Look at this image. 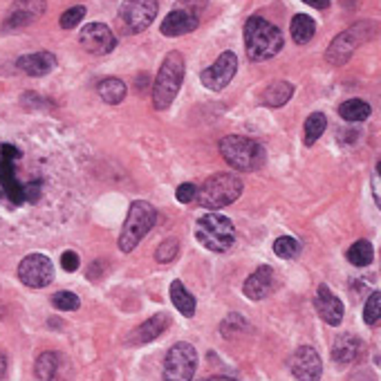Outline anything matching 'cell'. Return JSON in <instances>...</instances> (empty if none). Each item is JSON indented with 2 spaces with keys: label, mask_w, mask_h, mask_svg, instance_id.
<instances>
[{
  "label": "cell",
  "mask_w": 381,
  "mask_h": 381,
  "mask_svg": "<svg viewBox=\"0 0 381 381\" xmlns=\"http://www.w3.org/2000/svg\"><path fill=\"white\" fill-rule=\"evenodd\" d=\"M197 25H200V16L190 14L186 10H173L162 23V34L171 36V38L184 36V34H190L193 29H197Z\"/></svg>",
  "instance_id": "e0dca14e"
},
{
  "label": "cell",
  "mask_w": 381,
  "mask_h": 381,
  "mask_svg": "<svg viewBox=\"0 0 381 381\" xmlns=\"http://www.w3.org/2000/svg\"><path fill=\"white\" fill-rule=\"evenodd\" d=\"M274 254L278 258H285V260H292L296 258L298 254H301V245H298V240L292 236H283L278 238L274 243Z\"/></svg>",
  "instance_id": "f546056e"
},
{
  "label": "cell",
  "mask_w": 381,
  "mask_h": 381,
  "mask_svg": "<svg viewBox=\"0 0 381 381\" xmlns=\"http://www.w3.org/2000/svg\"><path fill=\"white\" fill-rule=\"evenodd\" d=\"M182 81H184V56L180 52H171L164 59L160 72H157L153 86V106L155 110H167L177 97Z\"/></svg>",
  "instance_id": "3957f363"
},
{
  "label": "cell",
  "mask_w": 381,
  "mask_h": 381,
  "mask_svg": "<svg viewBox=\"0 0 381 381\" xmlns=\"http://www.w3.org/2000/svg\"><path fill=\"white\" fill-rule=\"evenodd\" d=\"M368 27H372L370 23H359L347 32H343V34H339L332 40V45H330L325 59L332 65H343L354 54V49L363 43V40H368L372 34H375V29H368Z\"/></svg>",
  "instance_id": "9c48e42d"
},
{
  "label": "cell",
  "mask_w": 381,
  "mask_h": 381,
  "mask_svg": "<svg viewBox=\"0 0 381 381\" xmlns=\"http://www.w3.org/2000/svg\"><path fill=\"white\" fill-rule=\"evenodd\" d=\"M206 7V0H177V7L175 10H186L190 14L200 16V12Z\"/></svg>",
  "instance_id": "d590c367"
},
{
  "label": "cell",
  "mask_w": 381,
  "mask_h": 381,
  "mask_svg": "<svg viewBox=\"0 0 381 381\" xmlns=\"http://www.w3.org/2000/svg\"><path fill=\"white\" fill-rule=\"evenodd\" d=\"M317 312L321 314V319L328 323V325H341L343 321V303L341 298H336L332 294V289L328 285H321L319 292H317Z\"/></svg>",
  "instance_id": "2e32d148"
},
{
  "label": "cell",
  "mask_w": 381,
  "mask_h": 381,
  "mask_svg": "<svg viewBox=\"0 0 381 381\" xmlns=\"http://www.w3.org/2000/svg\"><path fill=\"white\" fill-rule=\"evenodd\" d=\"M157 10H160L157 0H123L119 16L130 34H139L153 25L157 19Z\"/></svg>",
  "instance_id": "30bf717a"
},
{
  "label": "cell",
  "mask_w": 381,
  "mask_h": 381,
  "mask_svg": "<svg viewBox=\"0 0 381 381\" xmlns=\"http://www.w3.org/2000/svg\"><path fill=\"white\" fill-rule=\"evenodd\" d=\"M372 195H375V202L381 209V155L375 164V173H372Z\"/></svg>",
  "instance_id": "e575fe53"
},
{
  "label": "cell",
  "mask_w": 381,
  "mask_h": 381,
  "mask_svg": "<svg viewBox=\"0 0 381 381\" xmlns=\"http://www.w3.org/2000/svg\"><path fill=\"white\" fill-rule=\"evenodd\" d=\"M79 43L81 47L90 54H110L114 47H117V38H114L112 29L103 23H90L81 29L79 34Z\"/></svg>",
  "instance_id": "4fadbf2b"
},
{
  "label": "cell",
  "mask_w": 381,
  "mask_h": 381,
  "mask_svg": "<svg viewBox=\"0 0 381 381\" xmlns=\"http://www.w3.org/2000/svg\"><path fill=\"white\" fill-rule=\"evenodd\" d=\"M171 325V317L169 314H155L148 321H144L142 325L135 328L128 336V343L130 345H144L148 341H155L157 336H160L164 330Z\"/></svg>",
  "instance_id": "ac0fdd59"
},
{
  "label": "cell",
  "mask_w": 381,
  "mask_h": 381,
  "mask_svg": "<svg viewBox=\"0 0 381 381\" xmlns=\"http://www.w3.org/2000/svg\"><path fill=\"white\" fill-rule=\"evenodd\" d=\"M328 126V119H325V114L323 112H312L308 121H305V144L312 146V144H317V139L323 135V130H325Z\"/></svg>",
  "instance_id": "f1b7e54d"
},
{
  "label": "cell",
  "mask_w": 381,
  "mask_h": 381,
  "mask_svg": "<svg viewBox=\"0 0 381 381\" xmlns=\"http://www.w3.org/2000/svg\"><path fill=\"white\" fill-rule=\"evenodd\" d=\"M363 321L368 325H377L381 321V292L370 294V298L366 301V308H363Z\"/></svg>",
  "instance_id": "1f68e13d"
},
{
  "label": "cell",
  "mask_w": 381,
  "mask_h": 381,
  "mask_svg": "<svg viewBox=\"0 0 381 381\" xmlns=\"http://www.w3.org/2000/svg\"><path fill=\"white\" fill-rule=\"evenodd\" d=\"M292 95H294L292 84H287V81H274V84L262 93V103L269 108H280L292 99Z\"/></svg>",
  "instance_id": "7402d4cb"
},
{
  "label": "cell",
  "mask_w": 381,
  "mask_h": 381,
  "mask_svg": "<svg viewBox=\"0 0 381 381\" xmlns=\"http://www.w3.org/2000/svg\"><path fill=\"white\" fill-rule=\"evenodd\" d=\"M303 3L314 7V10H328L330 7V0H303Z\"/></svg>",
  "instance_id": "f35d334b"
},
{
  "label": "cell",
  "mask_w": 381,
  "mask_h": 381,
  "mask_svg": "<svg viewBox=\"0 0 381 381\" xmlns=\"http://www.w3.org/2000/svg\"><path fill=\"white\" fill-rule=\"evenodd\" d=\"M245 47L249 61L274 59L283 47V34L269 21L260 19V16H251L245 23Z\"/></svg>",
  "instance_id": "7a4b0ae2"
},
{
  "label": "cell",
  "mask_w": 381,
  "mask_h": 381,
  "mask_svg": "<svg viewBox=\"0 0 381 381\" xmlns=\"http://www.w3.org/2000/svg\"><path fill=\"white\" fill-rule=\"evenodd\" d=\"M375 258V249L368 240H357L350 249H347V260H350L354 267H366Z\"/></svg>",
  "instance_id": "83f0119b"
},
{
  "label": "cell",
  "mask_w": 381,
  "mask_h": 381,
  "mask_svg": "<svg viewBox=\"0 0 381 381\" xmlns=\"http://www.w3.org/2000/svg\"><path fill=\"white\" fill-rule=\"evenodd\" d=\"M171 301L177 308V312L184 314V317H193V314H195V298H193V294H190L184 285L180 283V280H173V285H171Z\"/></svg>",
  "instance_id": "603a6c76"
},
{
  "label": "cell",
  "mask_w": 381,
  "mask_h": 381,
  "mask_svg": "<svg viewBox=\"0 0 381 381\" xmlns=\"http://www.w3.org/2000/svg\"><path fill=\"white\" fill-rule=\"evenodd\" d=\"M245 296L251 298V301H262L271 289H274V269L262 265L254 271V274L245 280Z\"/></svg>",
  "instance_id": "d6986e66"
},
{
  "label": "cell",
  "mask_w": 381,
  "mask_h": 381,
  "mask_svg": "<svg viewBox=\"0 0 381 381\" xmlns=\"http://www.w3.org/2000/svg\"><path fill=\"white\" fill-rule=\"evenodd\" d=\"M195 238L202 247L215 254H225L236 245V227L227 215L206 213L197 220Z\"/></svg>",
  "instance_id": "277c9868"
},
{
  "label": "cell",
  "mask_w": 381,
  "mask_h": 381,
  "mask_svg": "<svg viewBox=\"0 0 381 381\" xmlns=\"http://www.w3.org/2000/svg\"><path fill=\"white\" fill-rule=\"evenodd\" d=\"M23 153L12 144H0V206L19 209L23 204H36L43 193V182H25L19 175V162Z\"/></svg>",
  "instance_id": "6da1fadb"
},
{
  "label": "cell",
  "mask_w": 381,
  "mask_h": 381,
  "mask_svg": "<svg viewBox=\"0 0 381 381\" xmlns=\"http://www.w3.org/2000/svg\"><path fill=\"white\" fill-rule=\"evenodd\" d=\"M209 381H236V379H231V377H211Z\"/></svg>",
  "instance_id": "60d3db41"
},
{
  "label": "cell",
  "mask_w": 381,
  "mask_h": 381,
  "mask_svg": "<svg viewBox=\"0 0 381 381\" xmlns=\"http://www.w3.org/2000/svg\"><path fill=\"white\" fill-rule=\"evenodd\" d=\"M56 368H59V354L56 352H43L40 357L36 359V366H34V372H36V379L38 381H52L54 375H56Z\"/></svg>",
  "instance_id": "4316f807"
},
{
  "label": "cell",
  "mask_w": 381,
  "mask_h": 381,
  "mask_svg": "<svg viewBox=\"0 0 381 381\" xmlns=\"http://www.w3.org/2000/svg\"><path fill=\"white\" fill-rule=\"evenodd\" d=\"M314 32H317V23H314L310 16L298 14L292 19V38L298 45L310 43V40L314 38Z\"/></svg>",
  "instance_id": "d4e9b609"
},
{
  "label": "cell",
  "mask_w": 381,
  "mask_h": 381,
  "mask_svg": "<svg viewBox=\"0 0 381 381\" xmlns=\"http://www.w3.org/2000/svg\"><path fill=\"white\" fill-rule=\"evenodd\" d=\"M52 305L61 312H74V310H79L81 301H79V296L72 292H56L52 296Z\"/></svg>",
  "instance_id": "d6a6232c"
},
{
  "label": "cell",
  "mask_w": 381,
  "mask_h": 381,
  "mask_svg": "<svg viewBox=\"0 0 381 381\" xmlns=\"http://www.w3.org/2000/svg\"><path fill=\"white\" fill-rule=\"evenodd\" d=\"M220 153L236 171H256L265 164V148L249 137L227 135L220 142Z\"/></svg>",
  "instance_id": "8992f818"
},
{
  "label": "cell",
  "mask_w": 381,
  "mask_h": 381,
  "mask_svg": "<svg viewBox=\"0 0 381 381\" xmlns=\"http://www.w3.org/2000/svg\"><path fill=\"white\" fill-rule=\"evenodd\" d=\"M5 375H7V357L0 352V381L5 379Z\"/></svg>",
  "instance_id": "ab89813d"
},
{
  "label": "cell",
  "mask_w": 381,
  "mask_h": 381,
  "mask_svg": "<svg viewBox=\"0 0 381 381\" xmlns=\"http://www.w3.org/2000/svg\"><path fill=\"white\" fill-rule=\"evenodd\" d=\"M61 267L65 271H77L79 269V256L74 254V251H65L61 256Z\"/></svg>",
  "instance_id": "74e56055"
},
{
  "label": "cell",
  "mask_w": 381,
  "mask_h": 381,
  "mask_svg": "<svg viewBox=\"0 0 381 381\" xmlns=\"http://www.w3.org/2000/svg\"><path fill=\"white\" fill-rule=\"evenodd\" d=\"M84 16H86V7H81V5L70 7V10L63 12V16H61V27L63 29H74L81 21H84Z\"/></svg>",
  "instance_id": "836d02e7"
},
{
  "label": "cell",
  "mask_w": 381,
  "mask_h": 381,
  "mask_svg": "<svg viewBox=\"0 0 381 381\" xmlns=\"http://www.w3.org/2000/svg\"><path fill=\"white\" fill-rule=\"evenodd\" d=\"M19 278L27 287H47L54 280V265L43 254H29L19 265Z\"/></svg>",
  "instance_id": "8fae6325"
},
{
  "label": "cell",
  "mask_w": 381,
  "mask_h": 381,
  "mask_svg": "<svg viewBox=\"0 0 381 381\" xmlns=\"http://www.w3.org/2000/svg\"><path fill=\"white\" fill-rule=\"evenodd\" d=\"M45 0H16L3 23V29H21L38 21L45 14Z\"/></svg>",
  "instance_id": "9a60e30c"
},
{
  "label": "cell",
  "mask_w": 381,
  "mask_h": 381,
  "mask_svg": "<svg viewBox=\"0 0 381 381\" xmlns=\"http://www.w3.org/2000/svg\"><path fill=\"white\" fill-rule=\"evenodd\" d=\"M359 339L354 334H341L334 341V347H332V359L334 363H339V366H345V363H352L354 359H357L359 354Z\"/></svg>",
  "instance_id": "44dd1931"
},
{
  "label": "cell",
  "mask_w": 381,
  "mask_h": 381,
  "mask_svg": "<svg viewBox=\"0 0 381 381\" xmlns=\"http://www.w3.org/2000/svg\"><path fill=\"white\" fill-rule=\"evenodd\" d=\"M19 70L29 74V77H45L54 70L56 65V56L49 54V52H36V54H27V56H21L19 61Z\"/></svg>",
  "instance_id": "ffe728a7"
},
{
  "label": "cell",
  "mask_w": 381,
  "mask_h": 381,
  "mask_svg": "<svg viewBox=\"0 0 381 381\" xmlns=\"http://www.w3.org/2000/svg\"><path fill=\"white\" fill-rule=\"evenodd\" d=\"M155 220H157V211L151 204L144 200L132 202L126 225H123L121 236H119V249L123 254H130L139 245V240L155 227Z\"/></svg>",
  "instance_id": "52a82bcc"
},
{
  "label": "cell",
  "mask_w": 381,
  "mask_h": 381,
  "mask_svg": "<svg viewBox=\"0 0 381 381\" xmlns=\"http://www.w3.org/2000/svg\"><path fill=\"white\" fill-rule=\"evenodd\" d=\"M289 370L298 381H319L323 375V363L319 352L310 345H303L289 357Z\"/></svg>",
  "instance_id": "5bb4252c"
},
{
  "label": "cell",
  "mask_w": 381,
  "mask_h": 381,
  "mask_svg": "<svg viewBox=\"0 0 381 381\" xmlns=\"http://www.w3.org/2000/svg\"><path fill=\"white\" fill-rule=\"evenodd\" d=\"M238 72V56L234 52H225L218 56V61H215L211 68H206L200 79H202V86L213 90V93H218V90L227 88L231 84V79L236 77Z\"/></svg>",
  "instance_id": "7c38bea8"
},
{
  "label": "cell",
  "mask_w": 381,
  "mask_h": 381,
  "mask_svg": "<svg viewBox=\"0 0 381 381\" xmlns=\"http://www.w3.org/2000/svg\"><path fill=\"white\" fill-rule=\"evenodd\" d=\"M197 366V352L195 347L180 341L169 350L167 361H164V379L167 381H190L195 375Z\"/></svg>",
  "instance_id": "ba28073f"
},
{
  "label": "cell",
  "mask_w": 381,
  "mask_h": 381,
  "mask_svg": "<svg viewBox=\"0 0 381 381\" xmlns=\"http://www.w3.org/2000/svg\"><path fill=\"white\" fill-rule=\"evenodd\" d=\"M175 197H177V202L188 204L190 200H195V197H197V188L193 184H182V186H177Z\"/></svg>",
  "instance_id": "8d00e7d4"
},
{
  "label": "cell",
  "mask_w": 381,
  "mask_h": 381,
  "mask_svg": "<svg viewBox=\"0 0 381 381\" xmlns=\"http://www.w3.org/2000/svg\"><path fill=\"white\" fill-rule=\"evenodd\" d=\"M339 114H341V119L345 121H366L370 117V106L366 101H361V99H350V101H343L339 106Z\"/></svg>",
  "instance_id": "484cf974"
},
{
  "label": "cell",
  "mask_w": 381,
  "mask_h": 381,
  "mask_svg": "<svg viewBox=\"0 0 381 381\" xmlns=\"http://www.w3.org/2000/svg\"><path fill=\"white\" fill-rule=\"evenodd\" d=\"M97 93L106 103L117 106L123 101V97H126V84H123L121 79H103L101 84L97 86Z\"/></svg>",
  "instance_id": "cb8c5ba5"
},
{
  "label": "cell",
  "mask_w": 381,
  "mask_h": 381,
  "mask_svg": "<svg viewBox=\"0 0 381 381\" xmlns=\"http://www.w3.org/2000/svg\"><path fill=\"white\" fill-rule=\"evenodd\" d=\"M177 254H180V243H177V238H169V240H164V243L157 247V251H155V260L157 262H162V265H169L177 258Z\"/></svg>",
  "instance_id": "4dcf8cb0"
},
{
  "label": "cell",
  "mask_w": 381,
  "mask_h": 381,
  "mask_svg": "<svg viewBox=\"0 0 381 381\" xmlns=\"http://www.w3.org/2000/svg\"><path fill=\"white\" fill-rule=\"evenodd\" d=\"M243 195V180L236 173H215L197 190V202L204 209H225Z\"/></svg>",
  "instance_id": "5b68a950"
}]
</instances>
